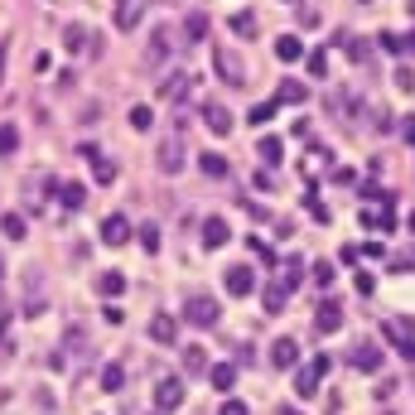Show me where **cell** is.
I'll return each mask as SVG.
<instances>
[{"mask_svg":"<svg viewBox=\"0 0 415 415\" xmlns=\"http://www.w3.org/2000/svg\"><path fill=\"white\" fill-rule=\"evenodd\" d=\"M271 362H276L280 372H285V367H295V362H300V343H295L290 333H285V338H276V343H271Z\"/></svg>","mask_w":415,"mask_h":415,"instance_id":"8fae6325","label":"cell"},{"mask_svg":"<svg viewBox=\"0 0 415 415\" xmlns=\"http://www.w3.org/2000/svg\"><path fill=\"white\" fill-rule=\"evenodd\" d=\"M198 237H203V247H208V251H218V247H227V242H232V227H227V218L208 213V218H203V227H198Z\"/></svg>","mask_w":415,"mask_h":415,"instance_id":"3957f363","label":"cell"},{"mask_svg":"<svg viewBox=\"0 0 415 415\" xmlns=\"http://www.w3.org/2000/svg\"><path fill=\"white\" fill-rule=\"evenodd\" d=\"M15 150H20V131H15V126L5 121V126H0V160H10Z\"/></svg>","mask_w":415,"mask_h":415,"instance_id":"4316f807","label":"cell"},{"mask_svg":"<svg viewBox=\"0 0 415 415\" xmlns=\"http://www.w3.org/2000/svg\"><path fill=\"white\" fill-rule=\"evenodd\" d=\"M140 15H145V0H121L116 5V29H136Z\"/></svg>","mask_w":415,"mask_h":415,"instance_id":"9a60e30c","label":"cell"},{"mask_svg":"<svg viewBox=\"0 0 415 415\" xmlns=\"http://www.w3.org/2000/svg\"><path fill=\"white\" fill-rule=\"evenodd\" d=\"M184 319L194 324V329H213L222 319V305L213 295H189V305H184Z\"/></svg>","mask_w":415,"mask_h":415,"instance_id":"6da1fadb","label":"cell"},{"mask_svg":"<svg viewBox=\"0 0 415 415\" xmlns=\"http://www.w3.org/2000/svg\"><path fill=\"white\" fill-rule=\"evenodd\" d=\"M63 49H68V54H97L102 39H97L87 25H68V29H63Z\"/></svg>","mask_w":415,"mask_h":415,"instance_id":"7a4b0ae2","label":"cell"},{"mask_svg":"<svg viewBox=\"0 0 415 415\" xmlns=\"http://www.w3.org/2000/svg\"><path fill=\"white\" fill-rule=\"evenodd\" d=\"M309 367H314V372H319V377H329V367H333V358H329V353H319V358L309 362Z\"/></svg>","mask_w":415,"mask_h":415,"instance_id":"60d3db41","label":"cell"},{"mask_svg":"<svg viewBox=\"0 0 415 415\" xmlns=\"http://www.w3.org/2000/svg\"><path fill=\"white\" fill-rule=\"evenodd\" d=\"M319 382H324V377H319L314 367H305V372L295 377V391H300V396H314V391H319Z\"/></svg>","mask_w":415,"mask_h":415,"instance_id":"f1b7e54d","label":"cell"},{"mask_svg":"<svg viewBox=\"0 0 415 415\" xmlns=\"http://www.w3.org/2000/svg\"><path fill=\"white\" fill-rule=\"evenodd\" d=\"M184 372L208 377V353H203V348H184Z\"/></svg>","mask_w":415,"mask_h":415,"instance_id":"d4e9b609","label":"cell"},{"mask_svg":"<svg viewBox=\"0 0 415 415\" xmlns=\"http://www.w3.org/2000/svg\"><path fill=\"white\" fill-rule=\"evenodd\" d=\"M396 87H401V92H415V73L411 68H396Z\"/></svg>","mask_w":415,"mask_h":415,"instance_id":"74e56055","label":"cell"},{"mask_svg":"<svg viewBox=\"0 0 415 415\" xmlns=\"http://www.w3.org/2000/svg\"><path fill=\"white\" fill-rule=\"evenodd\" d=\"M276 58L280 63H300V58H305V44H300L295 34H280L276 39Z\"/></svg>","mask_w":415,"mask_h":415,"instance_id":"ac0fdd59","label":"cell"},{"mask_svg":"<svg viewBox=\"0 0 415 415\" xmlns=\"http://www.w3.org/2000/svg\"><path fill=\"white\" fill-rule=\"evenodd\" d=\"M49 194L63 198V208H73V213H78V208L87 203V189L78 184V179H54V184H49Z\"/></svg>","mask_w":415,"mask_h":415,"instance_id":"8992f818","label":"cell"},{"mask_svg":"<svg viewBox=\"0 0 415 415\" xmlns=\"http://www.w3.org/2000/svg\"><path fill=\"white\" fill-rule=\"evenodd\" d=\"M353 367L367 372V377L382 372V348H377V343H358V348H353Z\"/></svg>","mask_w":415,"mask_h":415,"instance_id":"7c38bea8","label":"cell"},{"mask_svg":"<svg viewBox=\"0 0 415 415\" xmlns=\"http://www.w3.org/2000/svg\"><path fill=\"white\" fill-rule=\"evenodd\" d=\"M218 415H247V406H242V401L232 396V401H222V411H218Z\"/></svg>","mask_w":415,"mask_h":415,"instance_id":"b9f144b4","label":"cell"},{"mask_svg":"<svg viewBox=\"0 0 415 415\" xmlns=\"http://www.w3.org/2000/svg\"><path fill=\"white\" fill-rule=\"evenodd\" d=\"M285 305H290V285H285V280H276V285L266 290V309H271V314H280Z\"/></svg>","mask_w":415,"mask_h":415,"instance_id":"cb8c5ba5","label":"cell"},{"mask_svg":"<svg viewBox=\"0 0 415 415\" xmlns=\"http://www.w3.org/2000/svg\"><path fill=\"white\" fill-rule=\"evenodd\" d=\"M140 247H145V251H160V227H155V222H145V227H140Z\"/></svg>","mask_w":415,"mask_h":415,"instance_id":"4dcf8cb0","label":"cell"},{"mask_svg":"<svg viewBox=\"0 0 415 415\" xmlns=\"http://www.w3.org/2000/svg\"><path fill=\"white\" fill-rule=\"evenodd\" d=\"M353 285H358V295H372V290H377V285H372V276H367V271H358V276H353Z\"/></svg>","mask_w":415,"mask_h":415,"instance_id":"f35d334b","label":"cell"},{"mask_svg":"<svg viewBox=\"0 0 415 415\" xmlns=\"http://www.w3.org/2000/svg\"><path fill=\"white\" fill-rule=\"evenodd\" d=\"M198 169H203L208 179H227V160H222V155H203V160H198Z\"/></svg>","mask_w":415,"mask_h":415,"instance_id":"83f0119b","label":"cell"},{"mask_svg":"<svg viewBox=\"0 0 415 415\" xmlns=\"http://www.w3.org/2000/svg\"><path fill=\"white\" fill-rule=\"evenodd\" d=\"M290 5H295V0H290Z\"/></svg>","mask_w":415,"mask_h":415,"instance_id":"c3c4849f","label":"cell"},{"mask_svg":"<svg viewBox=\"0 0 415 415\" xmlns=\"http://www.w3.org/2000/svg\"><path fill=\"white\" fill-rule=\"evenodd\" d=\"M276 102L305 107V102H309V87H305V83H295V78H285V83H280V92H276Z\"/></svg>","mask_w":415,"mask_h":415,"instance_id":"d6986e66","label":"cell"},{"mask_svg":"<svg viewBox=\"0 0 415 415\" xmlns=\"http://www.w3.org/2000/svg\"><path fill=\"white\" fill-rule=\"evenodd\" d=\"M396 348H401V358H406V362H415V338H406V343H396Z\"/></svg>","mask_w":415,"mask_h":415,"instance_id":"ee69618b","label":"cell"},{"mask_svg":"<svg viewBox=\"0 0 415 415\" xmlns=\"http://www.w3.org/2000/svg\"><path fill=\"white\" fill-rule=\"evenodd\" d=\"M150 338H155V343H174V338H179V324H174L169 314H155V319H150Z\"/></svg>","mask_w":415,"mask_h":415,"instance_id":"ffe728a7","label":"cell"},{"mask_svg":"<svg viewBox=\"0 0 415 415\" xmlns=\"http://www.w3.org/2000/svg\"><path fill=\"white\" fill-rule=\"evenodd\" d=\"M184 29H189V39H208V15H203V10H194Z\"/></svg>","mask_w":415,"mask_h":415,"instance_id":"f546056e","label":"cell"},{"mask_svg":"<svg viewBox=\"0 0 415 415\" xmlns=\"http://www.w3.org/2000/svg\"><path fill=\"white\" fill-rule=\"evenodd\" d=\"M213 63H218V78L227 87H242V63H237L232 49H213Z\"/></svg>","mask_w":415,"mask_h":415,"instance_id":"9c48e42d","label":"cell"},{"mask_svg":"<svg viewBox=\"0 0 415 415\" xmlns=\"http://www.w3.org/2000/svg\"><path fill=\"white\" fill-rule=\"evenodd\" d=\"M203 126L213 136H232V111L222 107V102H203Z\"/></svg>","mask_w":415,"mask_h":415,"instance_id":"ba28073f","label":"cell"},{"mask_svg":"<svg viewBox=\"0 0 415 415\" xmlns=\"http://www.w3.org/2000/svg\"><path fill=\"white\" fill-rule=\"evenodd\" d=\"M309 73H314V78H329V54H324V49L309 54Z\"/></svg>","mask_w":415,"mask_h":415,"instance_id":"836d02e7","label":"cell"},{"mask_svg":"<svg viewBox=\"0 0 415 415\" xmlns=\"http://www.w3.org/2000/svg\"><path fill=\"white\" fill-rule=\"evenodd\" d=\"M160 169H165V174H179V169H184V145H179V140H165V145H160Z\"/></svg>","mask_w":415,"mask_h":415,"instance_id":"e0dca14e","label":"cell"},{"mask_svg":"<svg viewBox=\"0 0 415 415\" xmlns=\"http://www.w3.org/2000/svg\"><path fill=\"white\" fill-rule=\"evenodd\" d=\"M280 415H300V411H295V406H280Z\"/></svg>","mask_w":415,"mask_h":415,"instance_id":"bcb514c9","label":"cell"},{"mask_svg":"<svg viewBox=\"0 0 415 415\" xmlns=\"http://www.w3.org/2000/svg\"><path fill=\"white\" fill-rule=\"evenodd\" d=\"M222 285H227V295L247 300L251 290H256V271H251V266H227V276H222Z\"/></svg>","mask_w":415,"mask_h":415,"instance_id":"277c9868","label":"cell"},{"mask_svg":"<svg viewBox=\"0 0 415 415\" xmlns=\"http://www.w3.org/2000/svg\"><path fill=\"white\" fill-rule=\"evenodd\" d=\"M126 387V367H121V362H107V367H102V391H121Z\"/></svg>","mask_w":415,"mask_h":415,"instance_id":"7402d4cb","label":"cell"},{"mask_svg":"<svg viewBox=\"0 0 415 415\" xmlns=\"http://www.w3.org/2000/svg\"><path fill=\"white\" fill-rule=\"evenodd\" d=\"M102 242H107V247H126V242H131V218H126V213L102 218Z\"/></svg>","mask_w":415,"mask_h":415,"instance_id":"5b68a950","label":"cell"},{"mask_svg":"<svg viewBox=\"0 0 415 415\" xmlns=\"http://www.w3.org/2000/svg\"><path fill=\"white\" fill-rule=\"evenodd\" d=\"M169 44H174V34H169V25H160L155 34H150V54H145V63H150V68H160V63L169 58Z\"/></svg>","mask_w":415,"mask_h":415,"instance_id":"4fadbf2b","label":"cell"},{"mask_svg":"<svg viewBox=\"0 0 415 415\" xmlns=\"http://www.w3.org/2000/svg\"><path fill=\"white\" fill-rule=\"evenodd\" d=\"M0 232H5V237H10V242H25V218H20V213H5V218H0Z\"/></svg>","mask_w":415,"mask_h":415,"instance_id":"484cf974","label":"cell"},{"mask_svg":"<svg viewBox=\"0 0 415 415\" xmlns=\"http://www.w3.org/2000/svg\"><path fill=\"white\" fill-rule=\"evenodd\" d=\"M121 290H126V276H121V271H102V276H97V295H107V300H116Z\"/></svg>","mask_w":415,"mask_h":415,"instance_id":"44dd1931","label":"cell"},{"mask_svg":"<svg viewBox=\"0 0 415 415\" xmlns=\"http://www.w3.org/2000/svg\"><path fill=\"white\" fill-rule=\"evenodd\" d=\"M208 382H213V391L227 396V391L237 387V367H232V362H213V367H208Z\"/></svg>","mask_w":415,"mask_h":415,"instance_id":"5bb4252c","label":"cell"},{"mask_svg":"<svg viewBox=\"0 0 415 415\" xmlns=\"http://www.w3.org/2000/svg\"><path fill=\"white\" fill-rule=\"evenodd\" d=\"M314 329L319 333H338L343 329V309H338V300H324V305L314 309Z\"/></svg>","mask_w":415,"mask_h":415,"instance_id":"30bf717a","label":"cell"},{"mask_svg":"<svg viewBox=\"0 0 415 415\" xmlns=\"http://www.w3.org/2000/svg\"><path fill=\"white\" fill-rule=\"evenodd\" d=\"M401 136H406V145H415V116H406V121H401Z\"/></svg>","mask_w":415,"mask_h":415,"instance_id":"7bdbcfd3","label":"cell"},{"mask_svg":"<svg viewBox=\"0 0 415 415\" xmlns=\"http://www.w3.org/2000/svg\"><path fill=\"white\" fill-rule=\"evenodd\" d=\"M377 39H382V49H387V54H406V39H401V34H391V29H382Z\"/></svg>","mask_w":415,"mask_h":415,"instance_id":"1f68e13d","label":"cell"},{"mask_svg":"<svg viewBox=\"0 0 415 415\" xmlns=\"http://www.w3.org/2000/svg\"><path fill=\"white\" fill-rule=\"evenodd\" d=\"M97 184H116V165L111 160H97Z\"/></svg>","mask_w":415,"mask_h":415,"instance_id":"8d00e7d4","label":"cell"},{"mask_svg":"<svg viewBox=\"0 0 415 415\" xmlns=\"http://www.w3.org/2000/svg\"><path fill=\"white\" fill-rule=\"evenodd\" d=\"M314 285H319V290H329V285H333V266H329V261L314 266Z\"/></svg>","mask_w":415,"mask_h":415,"instance_id":"e575fe53","label":"cell"},{"mask_svg":"<svg viewBox=\"0 0 415 415\" xmlns=\"http://www.w3.org/2000/svg\"><path fill=\"white\" fill-rule=\"evenodd\" d=\"M280 155H285V140H276V136L261 140V160H280Z\"/></svg>","mask_w":415,"mask_h":415,"instance_id":"d6a6232c","label":"cell"},{"mask_svg":"<svg viewBox=\"0 0 415 415\" xmlns=\"http://www.w3.org/2000/svg\"><path fill=\"white\" fill-rule=\"evenodd\" d=\"M155 406H160V411H179V406H184V382H179V377H165V382H160V387H155Z\"/></svg>","mask_w":415,"mask_h":415,"instance_id":"52a82bcc","label":"cell"},{"mask_svg":"<svg viewBox=\"0 0 415 415\" xmlns=\"http://www.w3.org/2000/svg\"><path fill=\"white\" fill-rule=\"evenodd\" d=\"M232 34H237V39H256V15H251V10H237V15H232Z\"/></svg>","mask_w":415,"mask_h":415,"instance_id":"603a6c76","label":"cell"},{"mask_svg":"<svg viewBox=\"0 0 415 415\" xmlns=\"http://www.w3.org/2000/svg\"><path fill=\"white\" fill-rule=\"evenodd\" d=\"M150 121H155L150 107H131V126H136V131H150Z\"/></svg>","mask_w":415,"mask_h":415,"instance_id":"d590c367","label":"cell"},{"mask_svg":"<svg viewBox=\"0 0 415 415\" xmlns=\"http://www.w3.org/2000/svg\"><path fill=\"white\" fill-rule=\"evenodd\" d=\"M0 68H5V44H0Z\"/></svg>","mask_w":415,"mask_h":415,"instance_id":"7dc6e473","label":"cell"},{"mask_svg":"<svg viewBox=\"0 0 415 415\" xmlns=\"http://www.w3.org/2000/svg\"><path fill=\"white\" fill-rule=\"evenodd\" d=\"M189 87H194V78H189V73H174V78H165L160 97H165V102H184V97H189Z\"/></svg>","mask_w":415,"mask_h":415,"instance_id":"2e32d148","label":"cell"},{"mask_svg":"<svg viewBox=\"0 0 415 415\" xmlns=\"http://www.w3.org/2000/svg\"><path fill=\"white\" fill-rule=\"evenodd\" d=\"M271 116H276V107H271V102H261V107H251V121H271Z\"/></svg>","mask_w":415,"mask_h":415,"instance_id":"ab89813d","label":"cell"},{"mask_svg":"<svg viewBox=\"0 0 415 415\" xmlns=\"http://www.w3.org/2000/svg\"><path fill=\"white\" fill-rule=\"evenodd\" d=\"M406 54H415V34H406Z\"/></svg>","mask_w":415,"mask_h":415,"instance_id":"f6af8a7d","label":"cell"}]
</instances>
